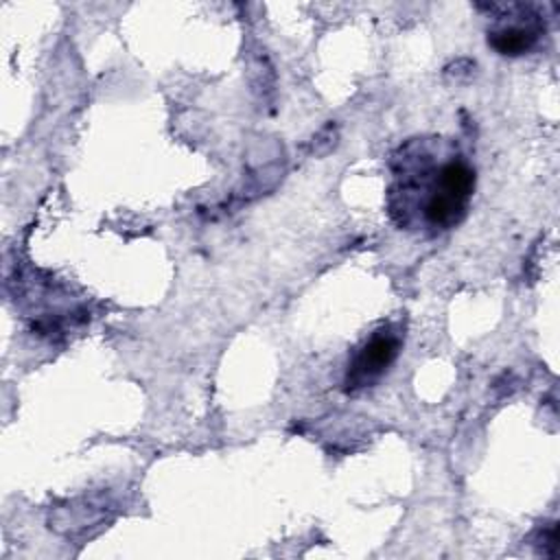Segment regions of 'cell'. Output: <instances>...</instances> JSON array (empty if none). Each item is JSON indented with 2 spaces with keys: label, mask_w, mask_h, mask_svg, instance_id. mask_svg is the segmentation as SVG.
Segmentation results:
<instances>
[{
  "label": "cell",
  "mask_w": 560,
  "mask_h": 560,
  "mask_svg": "<svg viewBox=\"0 0 560 560\" xmlns=\"http://www.w3.org/2000/svg\"><path fill=\"white\" fill-rule=\"evenodd\" d=\"M501 13L488 26V46L503 57H521L532 52L545 35V22L525 4L494 7Z\"/></svg>",
  "instance_id": "3"
},
{
  "label": "cell",
  "mask_w": 560,
  "mask_h": 560,
  "mask_svg": "<svg viewBox=\"0 0 560 560\" xmlns=\"http://www.w3.org/2000/svg\"><path fill=\"white\" fill-rule=\"evenodd\" d=\"M387 171L385 208L398 230L435 238L466 219L477 173L455 140L407 138L389 153Z\"/></svg>",
  "instance_id": "1"
},
{
  "label": "cell",
  "mask_w": 560,
  "mask_h": 560,
  "mask_svg": "<svg viewBox=\"0 0 560 560\" xmlns=\"http://www.w3.org/2000/svg\"><path fill=\"white\" fill-rule=\"evenodd\" d=\"M402 348V330L394 324H385L374 330L350 357L343 389L348 394H359L374 387L394 365Z\"/></svg>",
  "instance_id": "2"
}]
</instances>
